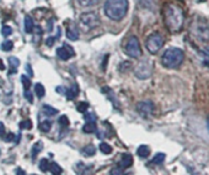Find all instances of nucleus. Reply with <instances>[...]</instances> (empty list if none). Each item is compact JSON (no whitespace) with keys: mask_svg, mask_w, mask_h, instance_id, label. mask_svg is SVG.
<instances>
[{"mask_svg":"<svg viewBox=\"0 0 209 175\" xmlns=\"http://www.w3.org/2000/svg\"><path fill=\"white\" fill-rule=\"evenodd\" d=\"M164 160H165V154H164V153H158L156 156L153 158L151 163H153V164H161Z\"/></svg>","mask_w":209,"mask_h":175,"instance_id":"bb28decb","label":"nucleus"},{"mask_svg":"<svg viewBox=\"0 0 209 175\" xmlns=\"http://www.w3.org/2000/svg\"><path fill=\"white\" fill-rule=\"evenodd\" d=\"M19 126H20V129H31L32 122H31V120H25V121H21Z\"/></svg>","mask_w":209,"mask_h":175,"instance_id":"72a5a7b5","label":"nucleus"},{"mask_svg":"<svg viewBox=\"0 0 209 175\" xmlns=\"http://www.w3.org/2000/svg\"><path fill=\"white\" fill-rule=\"evenodd\" d=\"M5 69V65H4V62H2V60L0 59V70H4Z\"/></svg>","mask_w":209,"mask_h":175,"instance_id":"a19ab883","label":"nucleus"},{"mask_svg":"<svg viewBox=\"0 0 209 175\" xmlns=\"http://www.w3.org/2000/svg\"><path fill=\"white\" fill-rule=\"evenodd\" d=\"M87 109H89V103H86V102H80V104L78 105V112L85 114V113L87 112Z\"/></svg>","mask_w":209,"mask_h":175,"instance_id":"7c9ffc66","label":"nucleus"},{"mask_svg":"<svg viewBox=\"0 0 209 175\" xmlns=\"http://www.w3.org/2000/svg\"><path fill=\"white\" fill-rule=\"evenodd\" d=\"M38 127H40V130L43 131V132H48V131L51 130V127H52V121H51V120L41 121L40 125H38Z\"/></svg>","mask_w":209,"mask_h":175,"instance_id":"412c9836","label":"nucleus"},{"mask_svg":"<svg viewBox=\"0 0 209 175\" xmlns=\"http://www.w3.org/2000/svg\"><path fill=\"white\" fill-rule=\"evenodd\" d=\"M53 44H54V38H53V37L47 39V45H48V47H52Z\"/></svg>","mask_w":209,"mask_h":175,"instance_id":"58836bf2","label":"nucleus"},{"mask_svg":"<svg viewBox=\"0 0 209 175\" xmlns=\"http://www.w3.org/2000/svg\"><path fill=\"white\" fill-rule=\"evenodd\" d=\"M164 23L171 33H177L182 30L185 23V12L183 9L173 2H168L165 5L163 11Z\"/></svg>","mask_w":209,"mask_h":175,"instance_id":"f257e3e1","label":"nucleus"},{"mask_svg":"<svg viewBox=\"0 0 209 175\" xmlns=\"http://www.w3.org/2000/svg\"><path fill=\"white\" fill-rule=\"evenodd\" d=\"M185 59L183 50L180 48H168L161 57V64L166 69H176L178 67Z\"/></svg>","mask_w":209,"mask_h":175,"instance_id":"20e7f679","label":"nucleus"},{"mask_svg":"<svg viewBox=\"0 0 209 175\" xmlns=\"http://www.w3.org/2000/svg\"><path fill=\"white\" fill-rule=\"evenodd\" d=\"M35 92H36L37 97L40 98V99L44 97V94H46V90H44L43 85H41V83H37V85L35 86Z\"/></svg>","mask_w":209,"mask_h":175,"instance_id":"393cba45","label":"nucleus"},{"mask_svg":"<svg viewBox=\"0 0 209 175\" xmlns=\"http://www.w3.org/2000/svg\"><path fill=\"white\" fill-rule=\"evenodd\" d=\"M17 174H25V172L22 170V169H17V172H16Z\"/></svg>","mask_w":209,"mask_h":175,"instance_id":"79ce46f5","label":"nucleus"},{"mask_svg":"<svg viewBox=\"0 0 209 175\" xmlns=\"http://www.w3.org/2000/svg\"><path fill=\"white\" fill-rule=\"evenodd\" d=\"M57 55L62 59V60H68V59H70V57H74V55H75V52H74V49H73L70 45L64 44L62 48H58V49H57Z\"/></svg>","mask_w":209,"mask_h":175,"instance_id":"9d476101","label":"nucleus"},{"mask_svg":"<svg viewBox=\"0 0 209 175\" xmlns=\"http://www.w3.org/2000/svg\"><path fill=\"white\" fill-rule=\"evenodd\" d=\"M33 28H35L33 20L31 19V16H26V17H25V31H26L27 33H32V32H33Z\"/></svg>","mask_w":209,"mask_h":175,"instance_id":"dca6fc26","label":"nucleus"},{"mask_svg":"<svg viewBox=\"0 0 209 175\" xmlns=\"http://www.w3.org/2000/svg\"><path fill=\"white\" fill-rule=\"evenodd\" d=\"M207 127H208V131H209V117L207 119Z\"/></svg>","mask_w":209,"mask_h":175,"instance_id":"37998d69","label":"nucleus"},{"mask_svg":"<svg viewBox=\"0 0 209 175\" xmlns=\"http://www.w3.org/2000/svg\"><path fill=\"white\" fill-rule=\"evenodd\" d=\"M6 135V131H5V125L2 122H0V138H4Z\"/></svg>","mask_w":209,"mask_h":175,"instance_id":"e433bc0d","label":"nucleus"},{"mask_svg":"<svg viewBox=\"0 0 209 175\" xmlns=\"http://www.w3.org/2000/svg\"><path fill=\"white\" fill-rule=\"evenodd\" d=\"M57 91H58V93H65V92H64V91H65V90H64V87H58V88H57Z\"/></svg>","mask_w":209,"mask_h":175,"instance_id":"ea45409f","label":"nucleus"},{"mask_svg":"<svg viewBox=\"0 0 209 175\" xmlns=\"http://www.w3.org/2000/svg\"><path fill=\"white\" fill-rule=\"evenodd\" d=\"M9 64H10V74H15L17 71L19 65H20V60L16 57H10L9 58Z\"/></svg>","mask_w":209,"mask_h":175,"instance_id":"4468645a","label":"nucleus"},{"mask_svg":"<svg viewBox=\"0 0 209 175\" xmlns=\"http://www.w3.org/2000/svg\"><path fill=\"white\" fill-rule=\"evenodd\" d=\"M128 6V0H106L104 14L113 21H121L127 15Z\"/></svg>","mask_w":209,"mask_h":175,"instance_id":"7ed1b4c3","label":"nucleus"},{"mask_svg":"<svg viewBox=\"0 0 209 175\" xmlns=\"http://www.w3.org/2000/svg\"><path fill=\"white\" fill-rule=\"evenodd\" d=\"M12 48H14V43H12L11 40H5V42L1 43V49H2L4 52H9V50H11Z\"/></svg>","mask_w":209,"mask_h":175,"instance_id":"a878e982","label":"nucleus"},{"mask_svg":"<svg viewBox=\"0 0 209 175\" xmlns=\"http://www.w3.org/2000/svg\"><path fill=\"white\" fill-rule=\"evenodd\" d=\"M123 170L124 169H122V168H114V169H112L111 172H109V174L111 175H116V174H123Z\"/></svg>","mask_w":209,"mask_h":175,"instance_id":"c9c22d12","label":"nucleus"},{"mask_svg":"<svg viewBox=\"0 0 209 175\" xmlns=\"http://www.w3.org/2000/svg\"><path fill=\"white\" fill-rule=\"evenodd\" d=\"M163 45H164V38L158 32L150 35L145 42V47L150 54H156L163 48Z\"/></svg>","mask_w":209,"mask_h":175,"instance_id":"0eeeda50","label":"nucleus"},{"mask_svg":"<svg viewBox=\"0 0 209 175\" xmlns=\"http://www.w3.org/2000/svg\"><path fill=\"white\" fill-rule=\"evenodd\" d=\"M48 168H49V162H48V159L42 158L41 162H40V169H41L43 173H46V172H48Z\"/></svg>","mask_w":209,"mask_h":175,"instance_id":"cd10ccee","label":"nucleus"},{"mask_svg":"<svg viewBox=\"0 0 209 175\" xmlns=\"http://www.w3.org/2000/svg\"><path fill=\"white\" fill-rule=\"evenodd\" d=\"M137 112L143 117H150L154 112V104L150 100H143L137 104Z\"/></svg>","mask_w":209,"mask_h":175,"instance_id":"1a4fd4ad","label":"nucleus"},{"mask_svg":"<svg viewBox=\"0 0 209 175\" xmlns=\"http://www.w3.org/2000/svg\"><path fill=\"white\" fill-rule=\"evenodd\" d=\"M42 112H43V114L47 115V117H54V115L58 114V110H57L56 108L51 107V105H43Z\"/></svg>","mask_w":209,"mask_h":175,"instance_id":"2eb2a0df","label":"nucleus"},{"mask_svg":"<svg viewBox=\"0 0 209 175\" xmlns=\"http://www.w3.org/2000/svg\"><path fill=\"white\" fill-rule=\"evenodd\" d=\"M66 37H68V39H70V40H76V39L79 38V31H78V28L74 25H70L68 27V30H66Z\"/></svg>","mask_w":209,"mask_h":175,"instance_id":"f8f14e48","label":"nucleus"},{"mask_svg":"<svg viewBox=\"0 0 209 175\" xmlns=\"http://www.w3.org/2000/svg\"><path fill=\"white\" fill-rule=\"evenodd\" d=\"M189 35L198 43H208L209 21L204 16L194 15L189 23Z\"/></svg>","mask_w":209,"mask_h":175,"instance_id":"f03ea898","label":"nucleus"},{"mask_svg":"<svg viewBox=\"0 0 209 175\" xmlns=\"http://www.w3.org/2000/svg\"><path fill=\"white\" fill-rule=\"evenodd\" d=\"M95 153H96V148H95L94 145H87L86 147H84V150H83L84 156L92 157V156H95Z\"/></svg>","mask_w":209,"mask_h":175,"instance_id":"aec40b11","label":"nucleus"},{"mask_svg":"<svg viewBox=\"0 0 209 175\" xmlns=\"http://www.w3.org/2000/svg\"><path fill=\"white\" fill-rule=\"evenodd\" d=\"M48 170L52 173V174L54 175H58V174H62L63 173V169L57 164V163H51L49 164V168H48Z\"/></svg>","mask_w":209,"mask_h":175,"instance_id":"4be33fe9","label":"nucleus"},{"mask_svg":"<svg viewBox=\"0 0 209 175\" xmlns=\"http://www.w3.org/2000/svg\"><path fill=\"white\" fill-rule=\"evenodd\" d=\"M142 6H144L146 9H154L155 7V0H140Z\"/></svg>","mask_w":209,"mask_h":175,"instance_id":"c85d7f7f","label":"nucleus"},{"mask_svg":"<svg viewBox=\"0 0 209 175\" xmlns=\"http://www.w3.org/2000/svg\"><path fill=\"white\" fill-rule=\"evenodd\" d=\"M66 98L68 99H74V98L78 97V94H79V87L75 85L73 88H69V90H66Z\"/></svg>","mask_w":209,"mask_h":175,"instance_id":"a211bd4d","label":"nucleus"},{"mask_svg":"<svg viewBox=\"0 0 209 175\" xmlns=\"http://www.w3.org/2000/svg\"><path fill=\"white\" fill-rule=\"evenodd\" d=\"M100 25V17L96 12L90 11V12H84L79 17V27L83 31H91L96 28Z\"/></svg>","mask_w":209,"mask_h":175,"instance_id":"39448f33","label":"nucleus"},{"mask_svg":"<svg viewBox=\"0 0 209 175\" xmlns=\"http://www.w3.org/2000/svg\"><path fill=\"white\" fill-rule=\"evenodd\" d=\"M99 148H100V151H101L104 154H111V153H112V147H111L109 145H107L106 142H101L100 146H99Z\"/></svg>","mask_w":209,"mask_h":175,"instance_id":"b1692460","label":"nucleus"},{"mask_svg":"<svg viewBox=\"0 0 209 175\" xmlns=\"http://www.w3.org/2000/svg\"><path fill=\"white\" fill-rule=\"evenodd\" d=\"M124 50L125 54L129 55L130 58L133 59H138L140 55H142V48H140V43H139V39L137 38L135 36H130L127 43L124 45Z\"/></svg>","mask_w":209,"mask_h":175,"instance_id":"423d86ee","label":"nucleus"},{"mask_svg":"<svg viewBox=\"0 0 209 175\" xmlns=\"http://www.w3.org/2000/svg\"><path fill=\"white\" fill-rule=\"evenodd\" d=\"M42 147H43V143H42V142H37V143H35V145H33L32 151H31V154H32V158H33V159H36V158H37V154L41 152Z\"/></svg>","mask_w":209,"mask_h":175,"instance_id":"5701e85b","label":"nucleus"},{"mask_svg":"<svg viewBox=\"0 0 209 175\" xmlns=\"http://www.w3.org/2000/svg\"><path fill=\"white\" fill-rule=\"evenodd\" d=\"M83 131L85 134H94L95 131H97V126L95 121H87L83 127Z\"/></svg>","mask_w":209,"mask_h":175,"instance_id":"ddd939ff","label":"nucleus"},{"mask_svg":"<svg viewBox=\"0 0 209 175\" xmlns=\"http://www.w3.org/2000/svg\"><path fill=\"white\" fill-rule=\"evenodd\" d=\"M1 33H2L4 37H7V36H10V35L12 33V28L9 27V26H2V28H1Z\"/></svg>","mask_w":209,"mask_h":175,"instance_id":"473e14b6","label":"nucleus"},{"mask_svg":"<svg viewBox=\"0 0 209 175\" xmlns=\"http://www.w3.org/2000/svg\"><path fill=\"white\" fill-rule=\"evenodd\" d=\"M58 122H59V125H61L62 127H68V126H69V120H68V117H66V115H62V117H59Z\"/></svg>","mask_w":209,"mask_h":175,"instance_id":"2f4dec72","label":"nucleus"},{"mask_svg":"<svg viewBox=\"0 0 209 175\" xmlns=\"http://www.w3.org/2000/svg\"><path fill=\"white\" fill-rule=\"evenodd\" d=\"M132 164H133V157L130 156V154H128V153L122 154L121 160H119V163H118V167L122 168V169H128Z\"/></svg>","mask_w":209,"mask_h":175,"instance_id":"9b49d317","label":"nucleus"},{"mask_svg":"<svg viewBox=\"0 0 209 175\" xmlns=\"http://www.w3.org/2000/svg\"><path fill=\"white\" fill-rule=\"evenodd\" d=\"M137 154L140 158H146L150 154V148L148 146H145V145H142V146H139V148L137 151Z\"/></svg>","mask_w":209,"mask_h":175,"instance_id":"f3484780","label":"nucleus"},{"mask_svg":"<svg viewBox=\"0 0 209 175\" xmlns=\"http://www.w3.org/2000/svg\"><path fill=\"white\" fill-rule=\"evenodd\" d=\"M21 82H22V86H23L25 90H28L31 87V80L26 75H21Z\"/></svg>","mask_w":209,"mask_h":175,"instance_id":"c756f323","label":"nucleus"},{"mask_svg":"<svg viewBox=\"0 0 209 175\" xmlns=\"http://www.w3.org/2000/svg\"><path fill=\"white\" fill-rule=\"evenodd\" d=\"M14 138H15L14 134H6L5 137H4V140H5L6 142H11V141H14Z\"/></svg>","mask_w":209,"mask_h":175,"instance_id":"4c0bfd02","label":"nucleus"},{"mask_svg":"<svg viewBox=\"0 0 209 175\" xmlns=\"http://www.w3.org/2000/svg\"><path fill=\"white\" fill-rule=\"evenodd\" d=\"M25 98H26L30 103H32V102H33V96H32V93H31L28 90H25Z\"/></svg>","mask_w":209,"mask_h":175,"instance_id":"f704fd0d","label":"nucleus"},{"mask_svg":"<svg viewBox=\"0 0 209 175\" xmlns=\"http://www.w3.org/2000/svg\"><path fill=\"white\" fill-rule=\"evenodd\" d=\"M78 4L81 6V7H89V6H95L97 5L101 0H76Z\"/></svg>","mask_w":209,"mask_h":175,"instance_id":"6ab92c4d","label":"nucleus"},{"mask_svg":"<svg viewBox=\"0 0 209 175\" xmlns=\"http://www.w3.org/2000/svg\"><path fill=\"white\" fill-rule=\"evenodd\" d=\"M153 74V62L150 60H143L140 61L135 69H134V75L137 78L140 80H146L151 76Z\"/></svg>","mask_w":209,"mask_h":175,"instance_id":"6e6552de","label":"nucleus"}]
</instances>
